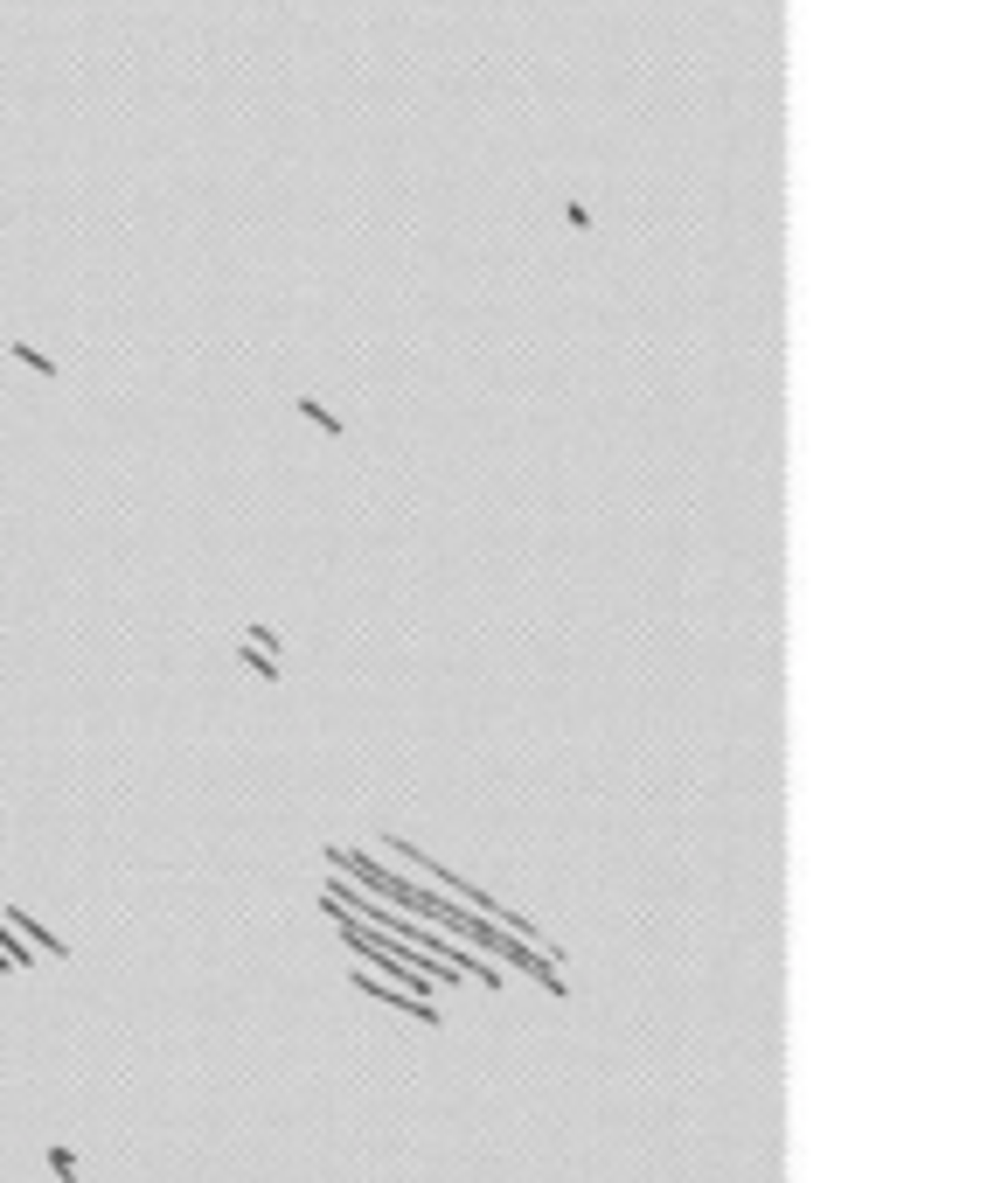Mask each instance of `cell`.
I'll return each mask as SVG.
<instances>
[{
	"mask_svg": "<svg viewBox=\"0 0 1008 1183\" xmlns=\"http://www.w3.org/2000/svg\"><path fill=\"white\" fill-rule=\"evenodd\" d=\"M0 919H7V926H14V933H28V940H35V947H42V954H49V961H70V947H63V940H56V933H49V926H35V919H28V912H21V905H7V912H0Z\"/></svg>",
	"mask_w": 1008,
	"mask_h": 1183,
	"instance_id": "6da1fadb",
	"label": "cell"
},
{
	"mask_svg": "<svg viewBox=\"0 0 1008 1183\" xmlns=\"http://www.w3.org/2000/svg\"><path fill=\"white\" fill-rule=\"evenodd\" d=\"M7 355H14L21 369H35V376H49V384H56V362H49L42 348H28V341H7Z\"/></svg>",
	"mask_w": 1008,
	"mask_h": 1183,
	"instance_id": "7a4b0ae2",
	"label": "cell"
},
{
	"mask_svg": "<svg viewBox=\"0 0 1008 1183\" xmlns=\"http://www.w3.org/2000/svg\"><path fill=\"white\" fill-rule=\"evenodd\" d=\"M237 662H244L251 676H265V683H278V655H265V648H251V641H244V648H237Z\"/></svg>",
	"mask_w": 1008,
	"mask_h": 1183,
	"instance_id": "3957f363",
	"label": "cell"
},
{
	"mask_svg": "<svg viewBox=\"0 0 1008 1183\" xmlns=\"http://www.w3.org/2000/svg\"><path fill=\"white\" fill-rule=\"evenodd\" d=\"M292 404H299V418H313V425H320L327 439H341V418H334L327 404H313V397H292Z\"/></svg>",
	"mask_w": 1008,
	"mask_h": 1183,
	"instance_id": "277c9868",
	"label": "cell"
},
{
	"mask_svg": "<svg viewBox=\"0 0 1008 1183\" xmlns=\"http://www.w3.org/2000/svg\"><path fill=\"white\" fill-rule=\"evenodd\" d=\"M244 641H251V648H265V655H278V648H285V634H278L272 620H258V627H251Z\"/></svg>",
	"mask_w": 1008,
	"mask_h": 1183,
	"instance_id": "5b68a950",
	"label": "cell"
},
{
	"mask_svg": "<svg viewBox=\"0 0 1008 1183\" xmlns=\"http://www.w3.org/2000/svg\"><path fill=\"white\" fill-rule=\"evenodd\" d=\"M0 954H7V961H14V975H21V968H28V947H21V940H14V926H7V919H0Z\"/></svg>",
	"mask_w": 1008,
	"mask_h": 1183,
	"instance_id": "8992f818",
	"label": "cell"
},
{
	"mask_svg": "<svg viewBox=\"0 0 1008 1183\" xmlns=\"http://www.w3.org/2000/svg\"><path fill=\"white\" fill-rule=\"evenodd\" d=\"M49 1170H56V1183H77V1156L56 1142V1149H49Z\"/></svg>",
	"mask_w": 1008,
	"mask_h": 1183,
	"instance_id": "52a82bcc",
	"label": "cell"
}]
</instances>
